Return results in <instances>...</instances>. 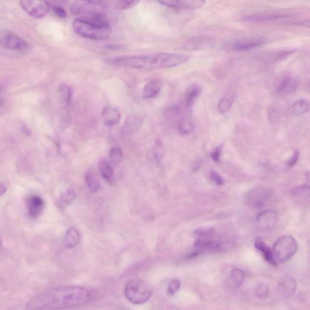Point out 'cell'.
Listing matches in <instances>:
<instances>
[{
  "label": "cell",
  "mask_w": 310,
  "mask_h": 310,
  "mask_svg": "<svg viewBox=\"0 0 310 310\" xmlns=\"http://www.w3.org/2000/svg\"><path fill=\"white\" fill-rule=\"evenodd\" d=\"M124 295L127 300L133 304L141 305L150 300L153 295V290L145 281L133 279L126 285Z\"/></svg>",
  "instance_id": "cell-4"
},
{
  "label": "cell",
  "mask_w": 310,
  "mask_h": 310,
  "mask_svg": "<svg viewBox=\"0 0 310 310\" xmlns=\"http://www.w3.org/2000/svg\"><path fill=\"white\" fill-rule=\"evenodd\" d=\"M99 172L102 178L110 181L113 177V170L111 165L106 159H101L98 164Z\"/></svg>",
  "instance_id": "cell-26"
},
{
  "label": "cell",
  "mask_w": 310,
  "mask_h": 310,
  "mask_svg": "<svg viewBox=\"0 0 310 310\" xmlns=\"http://www.w3.org/2000/svg\"><path fill=\"white\" fill-rule=\"evenodd\" d=\"M93 293L87 288L63 286L49 289L34 296L26 304L30 310H62L89 303Z\"/></svg>",
  "instance_id": "cell-1"
},
{
  "label": "cell",
  "mask_w": 310,
  "mask_h": 310,
  "mask_svg": "<svg viewBox=\"0 0 310 310\" xmlns=\"http://www.w3.org/2000/svg\"><path fill=\"white\" fill-rule=\"evenodd\" d=\"M202 90L203 88L198 84H192L187 88L185 94V104L187 109H190L193 106Z\"/></svg>",
  "instance_id": "cell-18"
},
{
  "label": "cell",
  "mask_w": 310,
  "mask_h": 310,
  "mask_svg": "<svg viewBox=\"0 0 310 310\" xmlns=\"http://www.w3.org/2000/svg\"><path fill=\"white\" fill-rule=\"evenodd\" d=\"M81 240L79 232L76 228H71L66 232L65 244L68 248H74L79 244Z\"/></svg>",
  "instance_id": "cell-23"
},
{
  "label": "cell",
  "mask_w": 310,
  "mask_h": 310,
  "mask_svg": "<svg viewBox=\"0 0 310 310\" xmlns=\"http://www.w3.org/2000/svg\"><path fill=\"white\" fill-rule=\"evenodd\" d=\"M76 197V193L73 188L69 187L63 190L60 193V200L65 204H70Z\"/></svg>",
  "instance_id": "cell-28"
},
{
  "label": "cell",
  "mask_w": 310,
  "mask_h": 310,
  "mask_svg": "<svg viewBox=\"0 0 310 310\" xmlns=\"http://www.w3.org/2000/svg\"><path fill=\"white\" fill-rule=\"evenodd\" d=\"M264 37H247L235 39L224 44L223 48L233 51H247L258 48L264 44Z\"/></svg>",
  "instance_id": "cell-7"
},
{
  "label": "cell",
  "mask_w": 310,
  "mask_h": 310,
  "mask_svg": "<svg viewBox=\"0 0 310 310\" xmlns=\"http://www.w3.org/2000/svg\"><path fill=\"white\" fill-rule=\"evenodd\" d=\"M309 101L306 99H300L291 106L289 113L293 116H300L306 114L309 112Z\"/></svg>",
  "instance_id": "cell-20"
},
{
  "label": "cell",
  "mask_w": 310,
  "mask_h": 310,
  "mask_svg": "<svg viewBox=\"0 0 310 310\" xmlns=\"http://www.w3.org/2000/svg\"><path fill=\"white\" fill-rule=\"evenodd\" d=\"M233 104V99L231 97L224 96L218 103V111L221 114H224L229 111Z\"/></svg>",
  "instance_id": "cell-30"
},
{
  "label": "cell",
  "mask_w": 310,
  "mask_h": 310,
  "mask_svg": "<svg viewBox=\"0 0 310 310\" xmlns=\"http://www.w3.org/2000/svg\"><path fill=\"white\" fill-rule=\"evenodd\" d=\"M52 10L58 17L61 18H65L67 16V12L62 7L57 6V5H52Z\"/></svg>",
  "instance_id": "cell-38"
},
{
  "label": "cell",
  "mask_w": 310,
  "mask_h": 310,
  "mask_svg": "<svg viewBox=\"0 0 310 310\" xmlns=\"http://www.w3.org/2000/svg\"><path fill=\"white\" fill-rule=\"evenodd\" d=\"M296 52L295 50H284V51L278 52L276 55V61H282L286 59L287 58L289 57L291 55L294 54Z\"/></svg>",
  "instance_id": "cell-37"
},
{
  "label": "cell",
  "mask_w": 310,
  "mask_h": 310,
  "mask_svg": "<svg viewBox=\"0 0 310 310\" xmlns=\"http://www.w3.org/2000/svg\"><path fill=\"white\" fill-rule=\"evenodd\" d=\"M222 242L217 240L201 238L196 242L195 248L196 253L218 251L223 248Z\"/></svg>",
  "instance_id": "cell-13"
},
{
  "label": "cell",
  "mask_w": 310,
  "mask_h": 310,
  "mask_svg": "<svg viewBox=\"0 0 310 310\" xmlns=\"http://www.w3.org/2000/svg\"><path fill=\"white\" fill-rule=\"evenodd\" d=\"M194 126L192 122L185 120L180 121L179 123V131L182 135H188L193 131Z\"/></svg>",
  "instance_id": "cell-31"
},
{
  "label": "cell",
  "mask_w": 310,
  "mask_h": 310,
  "mask_svg": "<svg viewBox=\"0 0 310 310\" xmlns=\"http://www.w3.org/2000/svg\"><path fill=\"white\" fill-rule=\"evenodd\" d=\"M143 118L137 115H131L124 121L123 133L124 135H130L139 131L143 124Z\"/></svg>",
  "instance_id": "cell-14"
},
{
  "label": "cell",
  "mask_w": 310,
  "mask_h": 310,
  "mask_svg": "<svg viewBox=\"0 0 310 310\" xmlns=\"http://www.w3.org/2000/svg\"><path fill=\"white\" fill-rule=\"evenodd\" d=\"M221 155V147H218V148L215 149V151L211 154V157L213 160H214L215 162H218L220 160Z\"/></svg>",
  "instance_id": "cell-40"
},
{
  "label": "cell",
  "mask_w": 310,
  "mask_h": 310,
  "mask_svg": "<svg viewBox=\"0 0 310 310\" xmlns=\"http://www.w3.org/2000/svg\"><path fill=\"white\" fill-rule=\"evenodd\" d=\"M268 120L271 123H275L279 121V113L276 108L271 107L268 111Z\"/></svg>",
  "instance_id": "cell-36"
},
{
  "label": "cell",
  "mask_w": 310,
  "mask_h": 310,
  "mask_svg": "<svg viewBox=\"0 0 310 310\" xmlns=\"http://www.w3.org/2000/svg\"><path fill=\"white\" fill-rule=\"evenodd\" d=\"M293 197H294L296 201L300 203H306L309 202L310 198V187L309 185H302V186L295 188L292 192Z\"/></svg>",
  "instance_id": "cell-25"
},
{
  "label": "cell",
  "mask_w": 310,
  "mask_h": 310,
  "mask_svg": "<svg viewBox=\"0 0 310 310\" xmlns=\"http://www.w3.org/2000/svg\"><path fill=\"white\" fill-rule=\"evenodd\" d=\"M138 2H139L138 1H127V0L124 1V0H122V1H118L116 2L115 7L117 9L122 10L129 9V8L134 7Z\"/></svg>",
  "instance_id": "cell-33"
},
{
  "label": "cell",
  "mask_w": 310,
  "mask_h": 310,
  "mask_svg": "<svg viewBox=\"0 0 310 310\" xmlns=\"http://www.w3.org/2000/svg\"><path fill=\"white\" fill-rule=\"evenodd\" d=\"M257 224L259 228L264 231H270L276 225L278 221V214L275 210H266L257 215Z\"/></svg>",
  "instance_id": "cell-11"
},
{
  "label": "cell",
  "mask_w": 310,
  "mask_h": 310,
  "mask_svg": "<svg viewBox=\"0 0 310 310\" xmlns=\"http://www.w3.org/2000/svg\"><path fill=\"white\" fill-rule=\"evenodd\" d=\"M273 192L269 188L257 187L246 193L244 201L248 207L253 209L264 208L270 203Z\"/></svg>",
  "instance_id": "cell-6"
},
{
  "label": "cell",
  "mask_w": 310,
  "mask_h": 310,
  "mask_svg": "<svg viewBox=\"0 0 310 310\" xmlns=\"http://www.w3.org/2000/svg\"><path fill=\"white\" fill-rule=\"evenodd\" d=\"M269 293V289L266 285L259 284L256 287L255 293L257 297L264 298H266Z\"/></svg>",
  "instance_id": "cell-35"
},
{
  "label": "cell",
  "mask_w": 310,
  "mask_h": 310,
  "mask_svg": "<svg viewBox=\"0 0 310 310\" xmlns=\"http://www.w3.org/2000/svg\"><path fill=\"white\" fill-rule=\"evenodd\" d=\"M58 97L62 103L65 106L70 104L73 96V92L70 86L65 83H62L58 88Z\"/></svg>",
  "instance_id": "cell-24"
},
{
  "label": "cell",
  "mask_w": 310,
  "mask_h": 310,
  "mask_svg": "<svg viewBox=\"0 0 310 310\" xmlns=\"http://www.w3.org/2000/svg\"><path fill=\"white\" fill-rule=\"evenodd\" d=\"M102 117L104 123L109 126H114L120 123V112L112 107H106L102 112Z\"/></svg>",
  "instance_id": "cell-17"
},
{
  "label": "cell",
  "mask_w": 310,
  "mask_h": 310,
  "mask_svg": "<svg viewBox=\"0 0 310 310\" xmlns=\"http://www.w3.org/2000/svg\"><path fill=\"white\" fill-rule=\"evenodd\" d=\"M298 250L296 240L289 235L282 236L273 245L272 252L275 261L286 262L295 255Z\"/></svg>",
  "instance_id": "cell-5"
},
{
  "label": "cell",
  "mask_w": 310,
  "mask_h": 310,
  "mask_svg": "<svg viewBox=\"0 0 310 310\" xmlns=\"http://www.w3.org/2000/svg\"><path fill=\"white\" fill-rule=\"evenodd\" d=\"M109 157L113 163L118 164L123 159V152L120 149L113 148L110 151Z\"/></svg>",
  "instance_id": "cell-32"
},
{
  "label": "cell",
  "mask_w": 310,
  "mask_h": 310,
  "mask_svg": "<svg viewBox=\"0 0 310 310\" xmlns=\"http://www.w3.org/2000/svg\"><path fill=\"white\" fill-rule=\"evenodd\" d=\"M7 187L6 185L2 182H0V196L4 195L6 193Z\"/></svg>",
  "instance_id": "cell-42"
},
{
  "label": "cell",
  "mask_w": 310,
  "mask_h": 310,
  "mask_svg": "<svg viewBox=\"0 0 310 310\" xmlns=\"http://www.w3.org/2000/svg\"><path fill=\"white\" fill-rule=\"evenodd\" d=\"M162 87V82L159 79H154L149 81L144 87L142 96L144 99H149L155 98L160 92Z\"/></svg>",
  "instance_id": "cell-15"
},
{
  "label": "cell",
  "mask_w": 310,
  "mask_h": 310,
  "mask_svg": "<svg viewBox=\"0 0 310 310\" xmlns=\"http://www.w3.org/2000/svg\"><path fill=\"white\" fill-rule=\"evenodd\" d=\"M1 245H2V240L1 238H0V247H1Z\"/></svg>",
  "instance_id": "cell-44"
},
{
  "label": "cell",
  "mask_w": 310,
  "mask_h": 310,
  "mask_svg": "<svg viewBox=\"0 0 310 310\" xmlns=\"http://www.w3.org/2000/svg\"><path fill=\"white\" fill-rule=\"evenodd\" d=\"M0 46L13 51H24L28 48V44L23 39L9 32L0 35Z\"/></svg>",
  "instance_id": "cell-10"
},
{
  "label": "cell",
  "mask_w": 310,
  "mask_h": 310,
  "mask_svg": "<svg viewBox=\"0 0 310 310\" xmlns=\"http://www.w3.org/2000/svg\"><path fill=\"white\" fill-rule=\"evenodd\" d=\"M300 85V80L294 75L286 74L276 82L275 90L279 96H286L296 92Z\"/></svg>",
  "instance_id": "cell-9"
},
{
  "label": "cell",
  "mask_w": 310,
  "mask_h": 310,
  "mask_svg": "<svg viewBox=\"0 0 310 310\" xmlns=\"http://www.w3.org/2000/svg\"><path fill=\"white\" fill-rule=\"evenodd\" d=\"M210 178H211L212 181L218 185H221L224 184V180L222 178V176L220 175L217 171L212 170L210 173Z\"/></svg>",
  "instance_id": "cell-39"
},
{
  "label": "cell",
  "mask_w": 310,
  "mask_h": 310,
  "mask_svg": "<svg viewBox=\"0 0 310 310\" xmlns=\"http://www.w3.org/2000/svg\"><path fill=\"white\" fill-rule=\"evenodd\" d=\"M298 157L299 152L298 151H295L292 157H291L289 161L287 162V165L289 166V167H292V166L294 165L296 162L298 161Z\"/></svg>",
  "instance_id": "cell-41"
},
{
  "label": "cell",
  "mask_w": 310,
  "mask_h": 310,
  "mask_svg": "<svg viewBox=\"0 0 310 310\" xmlns=\"http://www.w3.org/2000/svg\"><path fill=\"white\" fill-rule=\"evenodd\" d=\"M296 290V282L292 277L286 276L282 279L279 285V290L284 298H290L295 294Z\"/></svg>",
  "instance_id": "cell-16"
},
{
  "label": "cell",
  "mask_w": 310,
  "mask_h": 310,
  "mask_svg": "<svg viewBox=\"0 0 310 310\" xmlns=\"http://www.w3.org/2000/svg\"><path fill=\"white\" fill-rule=\"evenodd\" d=\"M85 181L91 192L95 193L101 189L100 182L95 176L92 173L88 172L85 174Z\"/></svg>",
  "instance_id": "cell-27"
},
{
  "label": "cell",
  "mask_w": 310,
  "mask_h": 310,
  "mask_svg": "<svg viewBox=\"0 0 310 310\" xmlns=\"http://www.w3.org/2000/svg\"><path fill=\"white\" fill-rule=\"evenodd\" d=\"M181 287V282L178 279H173L171 281L167 287L168 294L173 296L178 292Z\"/></svg>",
  "instance_id": "cell-34"
},
{
  "label": "cell",
  "mask_w": 310,
  "mask_h": 310,
  "mask_svg": "<svg viewBox=\"0 0 310 310\" xmlns=\"http://www.w3.org/2000/svg\"><path fill=\"white\" fill-rule=\"evenodd\" d=\"M75 32L92 40H104L111 35L112 28L106 16L101 13L79 16L73 22Z\"/></svg>",
  "instance_id": "cell-3"
},
{
  "label": "cell",
  "mask_w": 310,
  "mask_h": 310,
  "mask_svg": "<svg viewBox=\"0 0 310 310\" xmlns=\"http://www.w3.org/2000/svg\"><path fill=\"white\" fill-rule=\"evenodd\" d=\"M288 15L280 14H256L245 16L242 21L247 22H266L276 21L278 19L287 18Z\"/></svg>",
  "instance_id": "cell-22"
},
{
  "label": "cell",
  "mask_w": 310,
  "mask_h": 310,
  "mask_svg": "<svg viewBox=\"0 0 310 310\" xmlns=\"http://www.w3.org/2000/svg\"><path fill=\"white\" fill-rule=\"evenodd\" d=\"M254 246L268 263L274 265V266H276L277 262L274 259L272 250H271L264 242H262L261 240L256 239L255 243H254Z\"/></svg>",
  "instance_id": "cell-21"
},
{
  "label": "cell",
  "mask_w": 310,
  "mask_h": 310,
  "mask_svg": "<svg viewBox=\"0 0 310 310\" xmlns=\"http://www.w3.org/2000/svg\"><path fill=\"white\" fill-rule=\"evenodd\" d=\"M22 9L27 14L35 18H42L45 16L50 9L51 5L49 2L45 1H30V0H23L20 1Z\"/></svg>",
  "instance_id": "cell-8"
},
{
  "label": "cell",
  "mask_w": 310,
  "mask_h": 310,
  "mask_svg": "<svg viewBox=\"0 0 310 310\" xmlns=\"http://www.w3.org/2000/svg\"><path fill=\"white\" fill-rule=\"evenodd\" d=\"M44 201L40 196H33L29 201V212L30 217L37 218L43 212Z\"/></svg>",
  "instance_id": "cell-19"
},
{
  "label": "cell",
  "mask_w": 310,
  "mask_h": 310,
  "mask_svg": "<svg viewBox=\"0 0 310 310\" xmlns=\"http://www.w3.org/2000/svg\"><path fill=\"white\" fill-rule=\"evenodd\" d=\"M159 3L174 9H197L203 7L206 1H161Z\"/></svg>",
  "instance_id": "cell-12"
},
{
  "label": "cell",
  "mask_w": 310,
  "mask_h": 310,
  "mask_svg": "<svg viewBox=\"0 0 310 310\" xmlns=\"http://www.w3.org/2000/svg\"><path fill=\"white\" fill-rule=\"evenodd\" d=\"M295 24L297 25H300V26L309 27V28L310 27L309 19H307V20H306V19H304V20L299 21L298 22V23H296Z\"/></svg>",
  "instance_id": "cell-43"
},
{
  "label": "cell",
  "mask_w": 310,
  "mask_h": 310,
  "mask_svg": "<svg viewBox=\"0 0 310 310\" xmlns=\"http://www.w3.org/2000/svg\"><path fill=\"white\" fill-rule=\"evenodd\" d=\"M245 279V274L239 268H234L231 271V280L234 286L239 287Z\"/></svg>",
  "instance_id": "cell-29"
},
{
  "label": "cell",
  "mask_w": 310,
  "mask_h": 310,
  "mask_svg": "<svg viewBox=\"0 0 310 310\" xmlns=\"http://www.w3.org/2000/svg\"><path fill=\"white\" fill-rule=\"evenodd\" d=\"M187 55L174 53H156L138 55H127L108 59L107 62L118 67L155 70L171 68L183 65L189 61Z\"/></svg>",
  "instance_id": "cell-2"
}]
</instances>
